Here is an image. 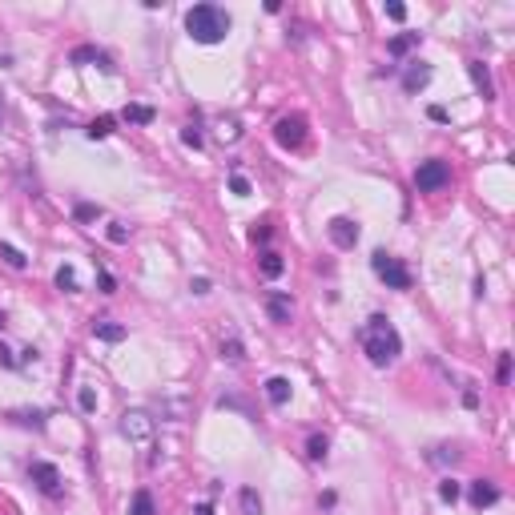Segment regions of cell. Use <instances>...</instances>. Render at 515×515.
Segmentation results:
<instances>
[{
	"instance_id": "40",
	"label": "cell",
	"mask_w": 515,
	"mask_h": 515,
	"mask_svg": "<svg viewBox=\"0 0 515 515\" xmlns=\"http://www.w3.org/2000/svg\"><path fill=\"white\" fill-rule=\"evenodd\" d=\"M427 117H431V121H439V125H443V121H447V109H443V105H431V109H427Z\"/></svg>"
},
{
	"instance_id": "22",
	"label": "cell",
	"mask_w": 515,
	"mask_h": 515,
	"mask_svg": "<svg viewBox=\"0 0 515 515\" xmlns=\"http://www.w3.org/2000/svg\"><path fill=\"white\" fill-rule=\"evenodd\" d=\"M237 503H242V515H262V495L254 487H246V492L237 495Z\"/></svg>"
},
{
	"instance_id": "10",
	"label": "cell",
	"mask_w": 515,
	"mask_h": 515,
	"mask_svg": "<svg viewBox=\"0 0 515 515\" xmlns=\"http://www.w3.org/2000/svg\"><path fill=\"white\" fill-rule=\"evenodd\" d=\"M467 499H471V507H492V503H499V487H495L492 479H475L471 483V492H467Z\"/></svg>"
},
{
	"instance_id": "39",
	"label": "cell",
	"mask_w": 515,
	"mask_h": 515,
	"mask_svg": "<svg viewBox=\"0 0 515 515\" xmlns=\"http://www.w3.org/2000/svg\"><path fill=\"white\" fill-rule=\"evenodd\" d=\"M189 290H193V294H210V278H193Z\"/></svg>"
},
{
	"instance_id": "13",
	"label": "cell",
	"mask_w": 515,
	"mask_h": 515,
	"mask_svg": "<svg viewBox=\"0 0 515 515\" xmlns=\"http://www.w3.org/2000/svg\"><path fill=\"white\" fill-rule=\"evenodd\" d=\"M266 398H270L274 407H286V402H290V378H282V375L266 378Z\"/></svg>"
},
{
	"instance_id": "19",
	"label": "cell",
	"mask_w": 515,
	"mask_h": 515,
	"mask_svg": "<svg viewBox=\"0 0 515 515\" xmlns=\"http://www.w3.org/2000/svg\"><path fill=\"white\" fill-rule=\"evenodd\" d=\"M327 455H330V439H327V435H310V439H306V459L322 463Z\"/></svg>"
},
{
	"instance_id": "27",
	"label": "cell",
	"mask_w": 515,
	"mask_h": 515,
	"mask_svg": "<svg viewBox=\"0 0 515 515\" xmlns=\"http://www.w3.org/2000/svg\"><path fill=\"white\" fill-rule=\"evenodd\" d=\"M222 354H226L230 362H242V358H246V351H242V342H237L234 334H230V338H222Z\"/></svg>"
},
{
	"instance_id": "2",
	"label": "cell",
	"mask_w": 515,
	"mask_h": 515,
	"mask_svg": "<svg viewBox=\"0 0 515 515\" xmlns=\"http://www.w3.org/2000/svg\"><path fill=\"white\" fill-rule=\"evenodd\" d=\"M186 32L197 45H217L230 32V12L222 4H193L186 12Z\"/></svg>"
},
{
	"instance_id": "35",
	"label": "cell",
	"mask_w": 515,
	"mask_h": 515,
	"mask_svg": "<svg viewBox=\"0 0 515 515\" xmlns=\"http://www.w3.org/2000/svg\"><path fill=\"white\" fill-rule=\"evenodd\" d=\"M230 189H234L237 197H246V193H250V189H254V186H250V182H246L242 173H234V177H230Z\"/></svg>"
},
{
	"instance_id": "23",
	"label": "cell",
	"mask_w": 515,
	"mask_h": 515,
	"mask_svg": "<svg viewBox=\"0 0 515 515\" xmlns=\"http://www.w3.org/2000/svg\"><path fill=\"white\" fill-rule=\"evenodd\" d=\"M113 125H117V117H97L93 125L85 129V133H89V137H93V141H105V137H109V133H113Z\"/></svg>"
},
{
	"instance_id": "6",
	"label": "cell",
	"mask_w": 515,
	"mask_h": 515,
	"mask_svg": "<svg viewBox=\"0 0 515 515\" xmlns=\"http://www.w3.org/2000/svg\"><path fill=\"white\" fill-rule=\"evenodd\" d=\"M153 431H157V422H153L149 411H125V415H121V435H125L129 443H149Z\"/></svg>"
},
{
	"instance_id": "21",
	"label": "cell",
	"mask_w": 515,
	"mask_h": 515,
	"mask_svg": "<svg viewBox=\"0 0 515 515\" xmlns=\"http://www.w3.org/2000/svg\"><path fill=\"white\" fill-rule=\"evenodd\" d=\"M57 290H65V294H77V290H81V282H77V270H72V266H61V270H57Z\"/></svg>"
},
{
	"instance_id": "11",
	"label": "cell",
	"mask_w": 515,
	"mask_h": 515,
	"mask_svg": "<svg viewBox=\"0 0 515 515\" xmlns=\"http://www.w3.org/2000/svg\"><path fill=\"white\" fill-rule=\"evenodd\" d=\"M427 85H431V65H427V61H415L411 69L402 72V89H407V93H419Z\"/></svg>"
},
{
	"instance_id": "33",
	"label": "cell",
	"mask_w": 515,
	"mask_h": 515,
	"mask_svg": "<svg viewBox=\"0 0 515 515\" xmlns=\"http://www.w3.org/2000/svg\"><path fill=\"white\" fill-rule=\"evenodd\" d=\"M97 286H101V294H113V290H117V278H113L109 270H101V274H97Z\"/></svg>"
},
{
	"instance_id": "17",
	"label": "cell",
	"mask_w": 515,
	"mask_h": 515,
	"mask_svg": "<svg viewBox=\"0 0 515 515\" xmlns=\"http://www.w3.org/2000/svg\"><path fill=\"white\" fill-rule=\"evenodd\" d=\"M415 45H419V32H398V37L387 41V52H391V57H407Z\"/></svg>"
},
{
	"instance_id": "32",
	"label": "cell",
	"mask_w": 515,
	"mask_h": 515,
	"mask_svg": "<svg viewBox=\"0 0 515 515\" xmlns=\"http://www.w3.org/2000/svg\"><path fill=\"white\" fill-rule=\"evenodd\" d=\"M455 459H459L455 447H435V455H431V463H455Z\"/></svg>"
},
{
	"instance_id": "18",
	"label": "cell",
	"mask_w": 515,
	"mask_h": 515,
	"mask_svg": "<svg viewBox=\"0 0 515 515\" xmlns=\"http://www.w3.org/2000/svg\"><path fill=\"white\" fill-rule=\"evenodd\" d=\"M8 419L17 427H32V431H45V411H8Z\"/></svg>"
},
{
	"instance_id": "1",
	"label": "cell",
	"mask_w": 515,
	"mask_h": 515,
	"mask_svg": "<svg viewBox=\"0 0 515 515\" xmlns=\"http://www.w3.org/2000/svg\"><path fill=\"white\" fill-rule=\"evenodd\" d=\"M358 342H362V354L375 362V367H391L398 354H402V338H398V330L391 327V318L387 314H371L362 330H358Z\"/></svg>"
},
{
	"instance_id": "37",
	"label": "cell",
	"mask_w": 515,
	"mask_h": 515,
	"mask_svg": "<svg viewBox=\"0 0 515 515\" xmlns=\"http://www.w3.org/2000/svg\"><path fill=\"white\" fill-rule=\"evenodd\" d=\"M17 362H21V358H17V354H12L8 347H4V342H0V367H8V371H12Z\"/></svg>"
},
{
	"instance_id": "25",
	"label": "cell",
	"mask_w": 515,
	"mask_h": 515,
	"mask_svg": "<svg viewBox=\"0 0 515 515\" xmlns=\"http://www.w3.org/2000/svg\"><path fill=\"white\" fill-rule=\"evenodd\" d=\"M0 258H4V262H8L12 270H24V266H28V258H24L21 250H17V246H8V242L0 246Z\"/></svg>"
},
{
	"instance_id": "36",
	"label": "cell",
	"mask_w": 515,
	"mask_h": 515,
	"mask_svg": "<svg viewBox=\"0 0 515 515\" xmlns=\"http://www.w3.org/2000/svg\"><path fill=\"white\" fill-rule=\"evenodd\" d=\"M512 378V354H499V382Z\"/></svg>"
},
{
	"instance_id": "29",
	"label": "cell",
	"mask_w": 515,
	"mask_h": 515,
	"mask_svg": "<svg viewBox=\"0 0 515 515\" xmlns=\"http://www.w3.org/2000/svg\"><path fill=\"white\" fill-rule=\"evenodd\" d=\"M459 495H463V487H459L455 479H443V483H439V499H443V503H455Z\"/></svg>"
},
{
	"instance_id": "3",
	"label": "cell",
	"mask_w": 515,
	"mask_h": 515,
	"mask_svg": "<svg viewBox=\"0 0 515 515\" xmlns=\"http://www.w3.org/2000/svg\"><path fill=\"white\" fill-rule=\"evenodd\" d=\"M371 266H375V274L387 282L391 290H411V270H407L398 258H391L387 250H375V254H371Z\"/></svg>"
},
{
	"instance_id": "20",
	"label": "cell",
	"mask_w": 515,
	"mask_h": 515,
	"mask_svg": "<svg viewBox=\"0 0 515 515\" xmlns=\"http://www.w3.org/2000/svg\"><path fill=\"white\" fill-rule=\"evenodd\" d=\"M121 117L133 121V125H153V117H157V113H153L149 105H125V109H121Z\"/></svg>"
},
{
	"instance_id": "5",
	"label": "cell",
	"mask_w": 515,
	"mask_h": 515,
	"mask_svg": "<svg viewBox=\"0 0 515 515\" xmlns=\"http://www.w3.org/2000/svg\"><path fill=\"white\" fill-rule=\"evenodd\" d=\"M274 141L282 149H302L306 141V117L302 113H286V117L274 121Z\"/></svg>"
},
{
	"instance_id": "31",
	"label": "cell",
	"mask_w": 515,
	"mask_h": 515,
	"mask_svg": "<svg viewBox=\"0 0 515 515\" xmlns=\"http://www.w3.org/2000/svg\"><path fill=\"white\" fill-rule=\"evenodd\" d=\"M77 407H81V411H97V395H93V387H81V395H77Z\"/></svg>"
},
{
	"instance_id": "8",
	"label": "cell",
	"mask_w": 515,
	"mask_h": 515,
	"mask_svg": "<svg viewBox=\"0 0 515 515\" xmlns=\"http://www.w3.org/2000/svg\"><path fill=\"white\" fill-rule=\"evenodd\" d=\"M28 475H32V483H37L45 495H57V492H61V471L52 467V463H45V459H37V463L28 467Z\"/></svg>"
},
{
	"instance_id": "38",
	"label": "cell",
	"mask_w": 515,
	"mask_h": 515,
	"mask_svg": "<svg viewBox=\"0 0 515 515\" xmlns=\"http://www.w3.org/2000/svg\"><path fill=\"white\" fill-rule=\"evenodd\" d=\"M387 17H391V21H407V8H402V4H395V0H391V4H387Z\"/></svg>"
},
{
	"instance_id": "34",
	"label": "cell",
	"mask_w": 515,
	"mask_h": 515,
	"mask_svg": "<svg viewBox=\"0 0 515 515\" xmlns=\"http://www.w3.org/2000/svg\"><path fill=\"white\" fill-rule=\"evenodd\" d=\"M182 141H186L189 149H202V133H197L193 125H186V129H182Z\"/></svg>"
},
{
	"instance_id": "9",
	"label": "cell",
	"mask_w": 515,
	"mask_h": 515,
	"mask_svg": "<svg viewBox=\"0 0 515 515\" xmlns=\"http://www.w3.org/2000/svg\"><path fill=\"white\" fill-rule=\"evenodd\" d=\"M266 314H270V322H278V327H286V322L294 318V302H290V294H282V290H274V294H266Z\"/></svg>"
},
{
	"instance_id": "26",
	"label": "cell",
	"mask_w": 515,
	"mask_h": 515,
	"mask_svg": "<svg viewBox=\"0 0 515 515\" xmlns=\"http://www.w3.org/2000/svg\"><path fill=\"white\" fill-rule=\"evenodd\" d=\"M105 237H109L113 246H125V242H129V226H125V222H109V230H105Z\"/></svg>"
},
{
	"instance_id": "24",
	"label": "cell",
	"mask_w": 515,
	"mask_h": 515,
	"mask_svg": "<svg viewBox=\"0 0 515 515\" xmlns=\"http://www.w3.org/2000/svg\"><path fill=\"white\" fill-rule=\"evenodd\" d=\"M129 515H157V507H153V495L137 492V495H133V507H129Z\"/></svg>"
},
{
	"instance_id": "15",
	"label": "cell",
	"mask_w": 515,
	"mask_h": 515,
	"mask_svg": "<svg viewBox=\"0 0 515 515\" xmlns=\"http://www.w3.org/2000/svg\"><path fill=\"white\" fill-rule=\"evenodd\" d=\"M93 334L101 338V342H121V338H125L129 330L121 327V322H109V318H97V322H93Z\"/></svg>"
},
{
	"instance_id": "30",
	"label": "cell",
	"mask_w": 515,
	"mask_h": 515,
	"mask_svg": "<svg viewBox=\"0 0 515 515\" xmlns=\"http://www.w3.org/2000/svg\"><path fill=\"white\" fill-rule=\"evenodd\" d=\"M217 137H222V141H237V137H242V125H237L234 117H230V121H222V129H217Z\"/></svg>"
},
{
	"instance_id": "16",
	"label": "cell",
	"mask_w": 515,
	"mask_h": 515,
	"mask_svg": "<svg viewBox=\"0 0 515 515\" xmlns=\"http://www.w3.org/2000/svg\"><path fill=\"white\" fill-rule=\"evenodd\" d=\"M258 270H262V278H282L286 262H282V254H274V250H266V254L258 258Z\"/></svg>"
},
{
	"instance_id": "14",
	"label": "cell",
	"mask_w": 515,
	"mask_h": 515,
	"mask_svg": "<svg viewBox=\"0 0 515 515\" xmlns=\"http://www.w3.org/2000/svg\"><path fill=\"white\" fill-rule=\"evenodd\" d=\"M69 61H72V65H85V61H97V65H101L105 72H113V65H109V57H105V52H97L93 45H81V48H72V52H69Z\"/></svg>"
},
{
	"instance_id": "7",
	"label": "cell",
	"mask_w": 515,
	"mask_h": 515,
	"mask_svg": "<svg viewBox=\"0 0 515 515\" xmlns=\"http://www.w3.org/2000/svg\"><path fill=\"white\" fill-rule=\"evenodd\" d=\"M327 234L338 250H354V242H358V222H354V217H330Z\"/></svg>"
},
{
	"instance_id": "4",
	"label": "cell",
	"mask_w": 515,
	"mask_h": 515,
	"mask_svg": "<svg viewBox=\"0 0 515 515\" xmlns=\"http://www.w3.org/2000/svg\"><path fill=\"white\" fill-rule=\"evenodd\" d=\"M447 182H451V165L447 162H439V157L419 162V169H415V186H419V193H435V189H443Z\"/></svg>"
},
{
	"instance_id": "12",
	"label": "cell",
	"mask_w": 515,
	"mask_h": 515,
	"mask_svg": "<svg viewBox=\"0 0 515 515\" xmlns=\"http://www.w3.org/2000/svg\"><path fill=\"white\" fill-rule=\"evenodd\" d=\"M467 72H471V81H475V89L483 93V101H492V97H495V85H492V69H487L483 61H471V65H467Z\"/></svg>"
},
{
	"instance_id": "41",
	"label": "cell",
	"mask_w": 515,
	"mask_h": 515,
	"mask_svg": "<svg viewBox=\"0 0 515 515\" xmlns=\"http://www.w3.org/2000/svg\"><path fill=\"white\" fill-rule=\"evenodd\" d=\"M193 515H213V507H210V503H197V512H193Z\"/></svg>"
},
{
	"instance_id": "28",
	"label": "cell",
	"mask_w": 515,
	"mask_h": 515,
	"mask_svg": "<svg viewBox=\"0 0 515 515\" xmlns=\"http://www.w3.org/2000/svg\"><path fill=\"white\" fill-rule=\"evenodd\" d=\"M72 217H77V222H97V217H101V206L81 202V206H72Z\"/></svg>"
}]
</instances>
